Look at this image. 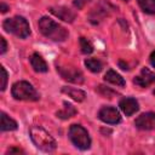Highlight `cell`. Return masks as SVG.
<instances>
[{"instance_id": "14", "label": "cell", "mask_w": 155, "mask_h": 155, "mask_svg": "<svg viewBox=\"0 0 155 155\" xmlns=\"http://www.w3.org/2000/svg\"><path fill=\"white\" fill-rule=\"evenodd\" d=\"M62 92L65 93V94H68L69 97H71L76 102H82L85 99V97H86V94H85L84 91H81L79 88H74V87H67L65 86V87L62 88Z\"/></svg>"}, {"instance_id": "18", "label": "cell", "mask_w": 155, "mask_h": 155, "mask_svg": "<svg viewBox=\"0 0 155 155\" xmlns=\"http://www.w3.org/2000/svg\"><path fill=\"white\" fill-rule=\"evenodd\" d=\"M138 4L145 13H155V0H138Z\"/></svg>"}, {"instance_id": "23", "label": "cell", "mask_w": 155, "mask_h": 155, "mask_svg": "<svg viewBox=\"0 0 155 155\" xmlns=\"http://www.w3.org/2000/svg\"><path fill=\"white\" fill-rule=\"evenodd\" d=\"M88 0H74V6H76L78 8H81Z\"/></svg>"}, {"instance_id": "26", "label": "cell", "mask_w": 155, "mask_h": 155, "mask_svg": "<svg viewBox=\"0 0 155 155\" xmlns=\"http://www.w3.org/2000/svg\"><path fill=\"white\" fill-rule=\"evenodd\" d=\"M7 10H8V6H6V5L2 2V4H1V12H2V13H5Z\"/></svg>"}, {"instance_id": "11", "label": "cell", "mask_w": 155, "mask_h": 155, "mask_svg": "<svg viewBox=\"0 0 155 155\" xmlns=\"http://www.w3.org/2000/svg\"><path fill=\"white\" fill-rule=\"evenodd\" d=\"M119 107L120 109L124 111V114H126V116H131L132 114H134L137 110H138V102L134 99V98H131V97H126V98H122L119 103Z\"/></svg>"}, {"instance_id": "16", "label": "cell", "mask_w": 155, "mask_h": 155, "mask_svg": "<svg viewBox=\"0 0 155 155\" xmlns=\"http://www.w3.org/2000/svg\"><path fill=\"white\" fill-rule=\"evenodd\" d=\"M1 131H13L17 128V122L11 119L10 116H7L5 113H1V126H0Z\"/></svg>"}, {"instance_id": "4", "label": "cell", "mask_w": 155, "mask_h": 155, "mask_svg": "<svg viewBox=\"0 0 155 155\" xmlns=\"http://www.w3.org/2000/svg\"><path fill=\"white\" fill-rule=\"evenodd\" d=\"M12 97L18 101H38L39 99V93L35 91V88L27 81H18L13 84L11 88Z\"/></svg>"}, {"instance_id": "19", "label": "cell", "mask_w": 155, "mask_h": 155, "mask_svg": "<svg viewBox=\"0 0 155 155\" xmlns=\"http://www.w3.org/2000/svg\"><path fill=\"white\" fill-rule=\"evenodd\" d=\"M80 47H81L82 53L88 54V53H92L93 52V45L86 38H80Z\"/></svg>"}, {"instance_id": "13", "label": "cell", "mask_w": 155, "mask_h": 155, "mask_svg": "<svg viewBox=\"0 0 155 155\" xmlns=\"http://www.w3.org/2000/svg\"><path fill=\"white\" fill-rule=\"evenodd\" d=\"M104 80L110 82V84H113V85H116V86H121V87L125 86L124 78L120 74H117L116 71H114V70H108L105 73V75H104Z\"/></svg>"}, {"instance_id": "12", "label": "cell", "mask_w": 155, "mask_h": 155, "mask_svg": "<svg viewBox=\"0 0 155 155\" xmlns=\"http://www.w3.org/2000/svg\"><path fill=\"white\" fill-rule=\"evenodd\" d=\"M30 61V64H31V68L38 71V73H46L48 70V67L45 62V59L39 54V53H33L29 58Z\"/></svg>"}, {"instance_id": "24", "label": "cell", "mask_w": 155, "mask_h": 155, "mask_svg": "<svg viewBox=\"0 0 155 155\" xmlns=\"http://www.w3.org/2000/svg\"><path fill=\"white\" fill-rule=\"evenodd\" d=\"M150 64H151V65L155 68V51H154V52L150 54Z\"/></svg>"}, {"instance_id": "21", "label": "cell", "mask_w": 155, "mask_h": 155, "mask_svg": "<svg viewBox=\"0 0 155 155\" xmlns=\"http://www.w3.org/2000/svg\"><path fill=\"white\" fill-rule=\"evenodd\" d=\"M1 74H2L1 75V80H2V82H1V91H4L6 88V85H7V73H6L4 67H1Z\"/></svg>"}, {"instance_id": "27", "label": "cell", "mask_w": 155, "mask_h": 155, "mask_svg": "<svg viewBox=\"0 0 155 155\" xmlns=\"http://www.w3.org/2000/svg\"><path fill=\"white\" fill-rule=\"evenodd\" d=\"M122 1H128V0H122Z\"/></svg>"}, {"instance_id": "15", "label": "cell", "mask_w": 155, "mask_h": 155, "mask_svg": "<svg viewBox=\"0 0 155 155\" xmlns=\"http://www.w3.org/2000/svg\"><path fill=\"white\" fill-rule=\"evenodd\" d=\"M63 105H64L63 109L57 111V114H56L58 117H61V119H69V117H71V116H74L76 114V109L70 103L63 102Z\"/></svg>"}, {"instance_id": "8", "label": "cell", "mask_w": 155, "mask_h": 155, "mask_svg": "<svg viewBox=\"0 0 155 155\" xmlns=\"http://www.w3.org/2000/svg\"><path fill=\"white\" fill-rule=\"evenodd\" d=\"M134 125L139 130L149 131L155 128V113H144L140 116H138L134 121Z\"/></svg>"}, {"instance_id": "25", "label": "cell", "mask_w": 155, "mask_h": 155, "mask_svg": "<svg viewBox=\"0 0 155 155\" xmlns=\"http://www.w3.org/2000/svg\"><path fill=\"white\" fill-rule=\"evenodd\" d=\"M12 153H23V151L21 149H17V148H12V149H10L7 151V154H12Z\"/></svg>"}, {"instance_id": "9", "label": "cell", "mask_w": 155, "mask_h": 155, "mask_svg": "<svg viewBox=\"0 0 155 155\" xmlns=\"http://www.w3.org/2000/svg\"><path fill=\"white\" fill-rule=\"evenodd\" d=\"M155 81V74L151 73L149 69L143 68L140 74L133 79V82L139 87H148Z\"/></svg>"}, {"instance_id": "17", "label": "cell", "mask_w": 155, "mask_h": 155, "mask_svg": "<svg viewBox=\"0 0 155 155\" xmlns=\"http://www.w3.org/2000/svg\"><path fill=\"white\" fill-rule=\"evenodd\" d=\"M85 65L88 68V70H91L92 73H99L103 68V64L99 59L96 58H87L85 61Z\"/></svg>"}, {"instance_id": "3", "label": "cell", "mask_w": 155, "mask_h": 155, "mask_svg": "<svg viewBox=\"0 0 155 155\" xmlns=\"http://www.w3.org/2000/svg\"><path fill=\"white\" fill-rule=\"evenodd\" d=\"M4 29L7 33H12L18 38H27L30 34V27L27 19L22 16H15L12 18H7L2 23Z\"/></svg>"}, {"instance_id": "5", "label": "cell", "mask_w": 155, "mask_h": 155, "mask_svg": "<svg viewBox=\"0 0 155 155\" xmlns=\"http://www.w3.org/2000/svg\"><path fill=\"white\" fill-rule=\"evenodd\" d=\"M69 138L74 145L81 150H86L91 147V138L87 131L80 125H71L69 128Z\"/></svg>"}, {"instance_id": "20", "label": "cell", "mask_w": 155, "mask_h": 155, "mask_svg": "<svg viewBox=\"0 0 155 155\" xmlns=\"http://www.w3.org/2000/svg\"><path fill=\"white\" fill-rule=\"evenodd\" d=\"M97 91H98L101 94H103V96H105V97H108V98H113V96H115V92H114V91H111V90H109V88H107V87H104V86H102V85H99V86L97 87Z\"/></svg>"}, {"instance_id": "10", "label": "cell", "mask_w": 155, "mask_h": 155, "mask_svg": "<svg viewBox=\"0 0 155 155\" xmlns=\"http://www.w3.org/2000/svg\"><path fill=\"white\" fill-rule=\"evenodd\" d=\"M51 13H53L56 17H58L59 19L64 21V22H69L71 23L74 19H75V13L68 8V7H64V6H57V7H51L50 8Z\"/></svg>"}, {"instance_id": "6", "label": "cell", "mask_w": 155, "mask_h": 155, "mask_svg": "<svg viewBox=\"0 0 155 155\" xmlns=\"http://www.w3.org/2000/svg\"><path fill=\"white\" fill-rule=\"evenodd\" d=\"M98 117L103 122L110 124V125H116L121 121V116H120L119 111L116 110V108H114V107H103L98 111Z\"/></svg>"}, {"instance_id": "1", "label": "cell", "mask_w": 155, "mask_h": 155, "mask_svg": "<svg viewBox=\"0 0 155 155\" xmlns=\"http://www.w3.org/2000/svg\"><path fill=\"white\" fill-rule=\"evenodd\" d=\"M39 29L42 35L53 41H64L68 38L67 29L48 17H42L39 19Z\"/></svg>"}, {"instance_id": "28", "label": "cell", "mask_w": 155, "mask_h": 155, "mask_svg": "<svg viewBox=\"0 0 155 155\" xmlns=\"http://www.w3.org/2000/svg\"><path fill=\"white\" fill-rule=\"evenodd\" d=\"M154 94H155V90H154Z\"/></svg>"}, {"instance_id": "22", "label": "cell", "mask_w": 155, "mask_h": 155, "mask_svg": "<svg viewBox=\"0 0 155 155\" xmlns=\"http://www.w3.org/2000/svg\"><path fill=\"white\" fill-rule=\"evenodd\" d=\"M0 42H1V50H0V53L2 54V53H5V52H6L7 44H6V41H5V39H4V38H0Z\"/></svg>"}, {"instance_id": "7", "label": "cell", "mask_w": 155, "mask_h": 155, "mask_svg": "<svg viewBox=\"0 0 155 155\" xmlns=\"http://www.w3.org/2000/svg\"><path fill=\"white\" fill-rule=\"evenodd\" d=\"M57 70L59 71L61 76L68 81L75 82V84H81L84 81V75L80 70H78L76 68H63V67H57Z\"/></svg>"}, {"instance_id": "2", "label": "cell", "mask_w": 155, "mask_h": 155, "mask_svg": "<svg viewBox=\"0 0 155 155\" xmlns=\"http://www.w3.org/2000/svg\"><path fill=\"white\" fill-rule=\"evenodd\" d=\"M29 133H30V138H31L33 143L40 150L46 151V153H51L56 149V147H57L56 140L41 126H31L29 130Z\"/></svg>"}]
</instances>
